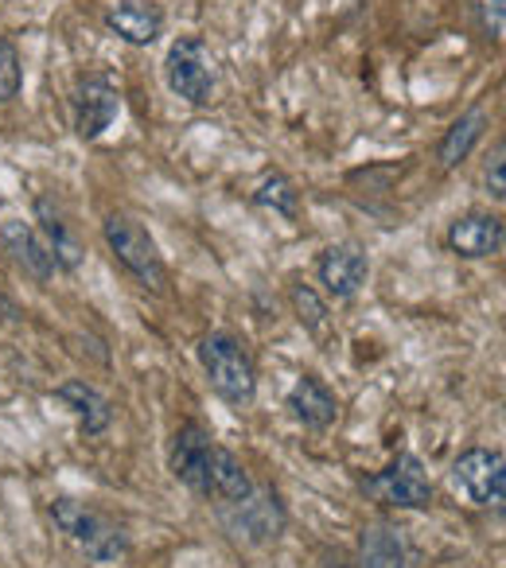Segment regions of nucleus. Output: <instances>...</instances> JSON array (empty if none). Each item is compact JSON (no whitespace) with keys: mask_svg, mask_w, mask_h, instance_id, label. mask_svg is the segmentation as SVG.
Returning a JSON list of instances; mask_svg holds the SVG:
<instances>
[{"mask_svg":"<svg viewBox=\"0 0 506 568\" xmlns=\"http://www.w3.org/2000/svg\"><path fill=\"white\" fill-rule=\"evenodd\" d=\"M24 87V67H20V51L12 40L0 36V102H12Z\"/></svg>","mask_w":506,"mask_h":568,"instance_id":"22","label":"nucleus"},{"mask_svg":"<svg viewBox=\"0 0 506 568\" xmlns=\"http://www.w3.org/2000/svg\"><path fill=\"white\" fill-rule=\"evenodd\" d=\"M164 82L175 98H183V102L195 105V110H206V105L214 102L219 74H214V55L203 36H180V40L168 48Z\"/></svg>","mask_w":506,"mask_h":568,"instance_id":"5","label":"nucleus"},{"mask_svg":"<svg viewBox=\"0 0 506 568\" xmlns=\"http://www.w3.org/2000/svg\"><path fill=\"white\" fill-rule=\"evenodd\" d=\"M102 237H105V245H110L113 261H118V265L125 268L141 288H149V293H164L168 288L164 257H160L152 234L133 219V214H121V211L105 214Z\"/></svg>","mask_w":506,"mask_h":568,"instance_id":"4","label":"nucleus"},{"mask_svg":"<svg viewBox=\"0 0 506 568\" xmlns=\"http://www.w3.org/2000/svg\"><path fill=\"white\" fill-rule=\"evenodd\" d=\"M285 405L293 409V417L301 420L304 428H312V433H327V428L335 425V417H340V397H335L332 386H327L324 378H316V374H301V378L293 382V389H289Z\"/></svg>","mask_w":506,"mask_h":568,"instance_id":"15","label":"nucleus"},{"mask_svg":"<svg viewBox=\"0 0 506 568\" xmlns=\"http://www.w3.org/2000/svg\"><path fill=\"white\" fill-rule=\"evenodd\" d=\"M506 242V222L503 214L490 211H467L444 234V245L456 253L459 261H487L503 250Z\"/></svg>","mask_w":506,"mask_h":568,"instance_id":"10","label":"nucleus"},{"mask_svg":"<svg viewBox=\"0 0 506 568\" xmlns=\"http://www.w3.org/2000/svg\"><path fill=\"white\" fill-rule=\"evenodd\" d=\"M358 487L371 503L386 506V510H428L433 506V483L413 452H397L382 471L366 475Z\"/></svg>","mask_w":506,"mask_h":568,"instance_id":"6","label":"nucleus"},{"mask_svg":"<svg viewBox=\"0 0 506 568\" xmlns=\"http://www.w3.org/2000/svg\"><path fill=\"white\" fill-rule=\"evenodd\" d=\"M250 490H253L250 467H245L242 459H237L230 448L214 444V448H211V464H206L203 495H199V498H206V503L222 506V503H237V498H245Z\"/></svg>","mask_w":506,"mask_h":568,"instance_id":"16","label":"nucleus"},{"mask_svg":"<svg viewBox=\"0 0 506 568\" xmlns=\"http://www.w3.org/2000/svg\"><path fill=\"white\" fill-rule=\"evenodd\" d=\"M211 448H214V436L206 433L199 420H183V425L172 433V448H168V467H172L175 483H183L188 490L203 495Z\"/></svg>","mask_w":506,"mask_h":568,"instance_id":"12","label":"nucleus"},{"mask_svg":"<svg viewBox=\"0 0 506 568\" xmlns=\"http://www.w3.org/2000/svg\"><path fill=\"white\" fill-rule=\"evenodd\" d=\"M444 568H464V565H444Z\"/></svg>","mask_w":506,"mask_h":568,"instance_id":"25","label":"nucleus"},{"mask_svg":"<svg viewBox=\"0 0 506 568\" xmlns=\"http://www.w3.org/2000/svg\"><path fill=\"white\" fill-rule=\"evenodd\" d=\"M250 203L257 206V211H270V214H281V219H301V191H296V183L289 180L285 172H265L262 183L253 187Z\"/></svg>","mask_w":506,"mask_h":568,"instance_id":"20","label":"nucleus"},{"mask_svg":"<svg viewBox=\"0 0 506 568\" xmlns=\"http://www.w3.org/2000/svg\"><path fill=\"white\" fill-rule=\"evenodd\" d=\"M71 110H74V133H79L82 141H98V136L118 121L121 98H118V90L110 87V79L90 74V79H82L79 87H74Z\"/></svg>","mask_w":506,"mask_h":568,"instance_id":"11","label":"nucleus"},{"mask_svg":"<svg viewBox=\"0 0 506 568\" xmlns=\"http://www.w3.org/2000/svg\"><path fill=\"white\" fill-rule=\"evenodd\" d=\"M55 397L74 413V417H79V425H82V433H87V436L110 433L113 405H110V397H105L98 386H90L87 378H67L63 386L55 389Z\"/></svg>","mask_w":506,"mask_h":568,"instance_id":"18","label":"nucleus"},{"mask_svg":"<svg viewBox=\"0 0 506 568\" xmlns=\"http://www.w3.org/2000/svg\"><path fill=\"white\" fill-rule=\"evenodd\" d=\"M448 487L475 510L503 514L506 503V459L498 448H467L448 471Z\"/></svg>","mask_w":506,"mask_h":568,"instance_id":"7","label":"nucleus"},{"mask_svg":"<svg viewBox=\"0 0 506 568\" xmlns=\"http://www.w3.org/2000/svg\"><path fill=\"white\" fill-rule=\"evenodd\" d=\"M214 514H219L222 529H226L234 541L250 545V549H265V545L281 541L289 529V510H285V503H281V495L273 487H257V483H253L250 495L237 498V503L214 506Z\"/></svg>","mask_w":506,"mask_h":568,"instance_id":"3","label":"nucleus"},{"mask_svg":"<svg viewBox=\"0 0 506 568\" xmlns=\"http://www.w3.org/2000/svg\"><path fill=\"white\" fill-rule=\"evenodd\" d=\"M490 129V118L483 105H475V110H467L464 118H456L448 125V133H444L441 149H436V160H441V168H459L467 156L475 152V144L487 136Z\"/></svg>","mask_w":506,"mask_h":568,"instance_id":"19","label":"nucleus"},{"mask_svg":"<svg viewBox=\"0 0 506 568\" xmlns=\"http://www.w3.org/2000/svg\"><path fill=\"white\" fill-rule=\"evenodd\" d=\"M475 17H479V28L490 43H503L506 32V0H472Z\"/></svg>","mask_w":506,"mask_h":568,"instance_id":"23","label":"nucleus"},{"mask_svg":"<svg viewBox=\"0 0 506 568\" xmlns=\"http://www.w3.org/2000/svg\"><path fill=\"white\" fill-rule=\"evenodd\" d=\"M36 234L43 237V245L51 250V257H55V265L63 268V273H74V268L82 265V257H87V250H82L79 234H74L71 219H67V211L59 206V199H51V195L36 199Z\"/></svg>","mask_w":506,"mask_h":568,"instance_id":"13","label":"nucleus"},{"mask_svg":"<svg viewBox=\"0 0 506 568\" xmlns=\"http://www.w3.org/2000/svg\"><path fill=\"white\" fill-rule=\"evenodd\" d=\"M0 242H4V250L12 253V261H17V265L24 268V273L32 276V281L48 284L51 276L59 273V265H55V257H51V250L43 245V237L36 234V226H28L24 219L4 222V226H0Z\"/></svg>","mask_w":506,"mask_h":568,"instance_id":"17","label":"nucleus"},{"mask_svg":"<svg viewBox=\"0 0 506 568\" xmlns=\"http://www.w3.org/2000/svg\"><path fill=\"white\" fill-rule=\"evenodd\" d=\"M366 276H371V257L355 242L327 245L316 257V281L332 301H355L363 293Z\"/></svg>","mask_w":506,"mask_h":568,"instance_id":"9","label":"nucleus"},{"mask_svg":"<svg viewBox=\"0 0 506 568\" xmlns=\"http://www.w3.org/2000/svg\"><path fill=\"white\" fill-rule=\"evenodd\" d=\"M105 28L129 48H152L164 32V9L152 0H118L105 9Z\"/></svg>","mask_w":506,"mask_h":568,"instance_id":"14","label":"nucleus"},{"mask_svg":"<svg viewBox=\"0 0 506 568\" xmlns=\"http://www.w3.org/2000/svg\"><path fill=\"white\" fill-rule=\"evenodd\" d=\"M483 187L495 203L506 199V164H503V141L495 144V156L487 160V172H483Z\"/></svg>","mask_w":506,"mask_h":568,"instance_id":"24","label":"nucleus"},{"mask_svg":"<svg viewBox=\"0 0 506 568\" xmlns=\"http://www.w3.org/2000/svg\"><path fill=\"white\" fill-rule=\"evenodd\" d=\"M358 568H425L421 549L413 545L409 529L389 518L363 526L358 534Z\"/></svg>","mask_w":506,"mask_h":568,"instance_id":"8","label":"nucleus"},{"mask_svg":"<svg viewBox=\"0 0 506 568\" xmlns=\"http://www.w3.org/2000/svg\"><path fill=\"white\" fill-rule=\"evenodd\" d=\"M289 301H293V312H296V320H301L304 332L316 335V339H324L327 327H332V316H327L324 296H320L316 288H312V284L296 281L293 288H289Z\"/></svg>","mask_w":506,"mask_h":568,"instance_id":"21","label":"nucleus"},{"mask_svg":"<svg viewBox=\"0 0 506 568\" xmlns=\"http://www.w3.org/2000/svg\"><path fill=\"white\" fill-rule=\"evenodd\" d=\"M199 366H203L211 389L234 409H250L257 402V366L245 343L230 332H211L199 339Z\"/></svg>","mask_w":506,"mask_h":568,"instance_id":"1","label":"nucleus"},{"mask_svg":"<svg viewBox=\"0 0 506 568\" xmlns=\"http://www.w3.org/2000/svg\"><path fill=\"white\" fill-rule=\"evenodd\" d=\"M51 521L59 534H67L94 565H118L129 552V534L125 526L110 518V514L94 510V506L79 503V498H55L48 506Z\"/></svg>","mask_w":506,"mask_h":568,"instance_id":"2","label":"nucleus"}]
</instances>
